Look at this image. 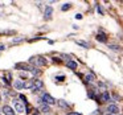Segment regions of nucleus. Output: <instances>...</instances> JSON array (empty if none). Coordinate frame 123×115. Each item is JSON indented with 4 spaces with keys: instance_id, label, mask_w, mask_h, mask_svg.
<instances>
[{
    "instance_id": "obj_11",
    "label": "nucleus",
    "mask_w": 123,
    "mask_h": 115,
    "mask_svg": "<svg viewBox=\"0 0 123 115\" xmlns=\"http://www.w3.org/2000/svg\"><path fill=\"white\" fill-rule=\"evenodd\" d=\"M13 86H15L16 90H21V89H24V82H23L21 79H16L13 83Z\"/></svg>"
},
{
    "instance_id": "obj_20",
    "label": "nucleus",
    "mask_w": 123,
    "mask_h": 115,
    "mask_svg": "<svg viewBox=\"0 0 123 115\" xmlns=\"http://www.w3.org/2000/svg\"><path fill=\"white\" fill-rule=\"evenodd\" d=\"M109 48L111 49V50H119V46H118V45H110Z\"/></svg>"
},
{
    "instance_id": "obj_21",
    "label": "nucleus",
    "mask_w": 123,
    "mask_h": 115,
    "mask_svg": "<svg viewBox=\"0 0 123 115\" xmlns=\"http://www.w3.org/2000/svg\"><path fill=\"white\" fill-rule=\"evenodd\" d=\"M97 11H98V13H99V15H103V11H102L101 6H97Z\"/></svg>"
},
{
    "instance_id": "obj_6",
    "label": "nucleus",
    "mask_w": 123,
    "mask_h": 115,
    "mask_svg": "<svg viewBox=\"0 0 123 115\" xmlns=\"http://www.w3.org/2000/svg\"><path fill=\"white\" fill-rule=\"evenodd\" d=\"M52 15H53V8L50 6H46L45 12H44V19L45 20H50L52 19Z\"/></svg>"
},
{
    "instance_id": "obj_15",
    "label": "nucleus",
    "mask_w": 123,
    "mask_h": 115,
    "mask_svg": "<svg viewBox=\"0 0 123 115\" xmlns=\"http://www.w3.org/2000/svg\"><path fill=\"white\" fill-rule=\"evenodd\" d=\"M32 86H33V81H28V82H24V87L25 89H29V90H32Z\"/></svg>"
},
{
    "instance_id": "obj_4",
    "label": "nucleus",
    "mask_w": 123,
    "mask_h": 115,
    "mask_svg": "<svg viewBox=\"0 0 123 115\" xmlns=\"http://www.w3.org/2000/svg\"><path fill=\"white\" fill-rule=\"evenodd\" d=\"M33 86H32V91H37L40 90L41 87L44 86V82L41 79H37V78H33Z\"/></svg>"
},
{
    "instance_id": "obj_24",
    "label": "nucleus",
    "mask_w": 123,
    "mask_h": 115,
    "mask_svg": "<svg viewBox=\"0 0 123 115\" xmlns=\"http://www.w3.org/2000/svg\"><path fill=\"white\" fill-rule=\"evenodd\" d=\"M68 115H82V114H80V112H70V114H68Z\"/></svg>"
},
{
    "instance_id": "obj_18",
    "label": "nucleus",
    "mask_w": 123,
    "mask_h": 115,
    "mask_svg": "<svg viewBox=\"0 0 123 115\" xmlns=\"http://www.w3.org/2000/svg\"><path fill=\"white\" fill-rule=\"evenodd\" d=\"M77 44L81 45V46H83V48H89V44L85 42V41H77Z\"/></svg>"
},
{
    "instance_id": "obj_5",
    "label": "nucleus",
    "mask_w": 123,
    "mask_h": 115,
    "mask_svg": "<svg viewBox=\"0 0 123 115\" xmlns=\"http://www.w3.org/2000/svg\"><path fill=\"white\" fill-rule=\"evenodd\" d=\"M107 112H109L110 115H117V114H119V107H118L117 104H110V106L107 107Z\"/></svg>"
},
{
    "instance_id": "obj_22",
    "label": "nucleus",
    "mask_w": 123,
    "mask_h": 115,
    "mask_svg": "<svg viewBox=\"0 0 123 115\" xmlns=\"http://www.w3.org/2000/svg\"><path fill=\"white\" fill-rule=\"evenodd\" d=\"M23 41V38H15L13 40V44H17V42H21Z\"/></svg>"
},
{
    "instance_id": "obj_2",
    "label": "nucleus",
    "mask_w": 123,
    "mask_h": 115,
    "mask_svg": "<svg viewBox=\"0 0 123 115\" xmlns=\"http://www.w3.org/2000/svg\"><path fill=\"white\" fill-rule=\"evenodd\" d=\"M36 66H32V65H28V64H24V62H20V64H16V69L19 70H27V72H33Z\"/></svg>"
},
{
    "instance_id": "obj_14",
    "label": "nucleus",
    "mask_w": 123,
    "mask_h": 115,
    "mask_svg": "<svg viewBox=\"0 0 123 115\" xmlns=\"http://www.w3.org/2000/svg\"><path fill=\"white\" fill-rule=\"evenodd\" d=\"M94 79H95V75L91 74V73H90V74H86L85 75V81H86V82H93Z\"/></svg>"
},
{
    "instance_id": "obj_1",
    "label": "nucleus",
    "mask_w": 123,
    "mask_h": 115,
    "mask_svg": "<svg viewBox=\"0 0 123 115\" xmlns=\"http://www.w3.org/2000/svg\"><path fill=\"white\" fill-rule=\"evenodd\" d=\"M29 64H33L36 66H45L46 65V60L41 56H35L29 58Z\"/></svg>"
},
{
    "instance_id": "obj_25",
    "label": "nucleus",
    "mask_w": 123,
    "mask_h": 115,
    "mask_svg": "<svg viewBox=\"0 0 123 115\" xmlns=\"http://www.w3.org/2000/svg\"><path fill=\"white\" fill-rule=\"evenodd\" d=\"M4 49H6V46H4V45H0V50H4Z\"/></svg>"
},
{
    "instance_id": "obj_3",
    "label": "nucleus",
    "mask_w": 123,
    "mask_h": 115,
    "mask_svg": "<svg viewBox=\"0 0 123 115\" xmlns=\"http://www.w3.org/2000/svg\"><path fill=\"white\" fill-rule=\"evenodd\" d=\"M41 102H44V103H46V104H54V103H56L54 98L50 95V94H48V93H45V94L43 95V98H41Z\"/></svg>"
},
{
    "instance_id": "obj_23",
    "label": "nucleus",
    "mask_w": 123,
    "mask_h": 115,
    "mask_svg": "<svg viewBox=\"0 0 123 115\" xmlns=\"http://www.w3.org/2000/svg\"><path fill=\"white\" fill-rule=\"evenodd\" d=\"M75 19H78V20L82 19V15H81V13H77V15H75Z\"/></svg>"
},
{
    "instance_id": "obj_19",
    "label": "nucleus",
    "mask_w": 123,
    "mask_h": 115,
    "mask_svg": "<svg viewBox=\"0 0 123 115\" xmlns=\"http://www.w3.org/2000/svg\"><path fill=\"white\" fill-rule=\"evenodd\" d=\"M56 79L58 81V82H62V81L65 79V75H57V77H56Z\"/></svg>"
},
{
    "instance_id": "obj_10",
    "label": "nucleus",
    "mask_w": 123,
    "mask_h": 115,
    "mask_svg": "<svg viewBox=\"0 0 123 115\" xmlns=\"http://www.w3.org/2000/svg\"><path fill=\"white\" fill-rule=\"evenodd\" d=\"M99 101L101 102H109L110 101V94L107 93V91H103V93L101 94V97H99Z\"/></svg>"
},
{
    "instance_id": "obj_16",
    "label": "nucleus",
    "mask_w": 123,
    "mask_h": 115,
    "mask_svg": "<svg viewBox=\"0 0 123 115\" xmlns=\"http://www.w3.org/2000/svg\"><path fill=\"white\" fill-rule=\"evenodd\" d=\"M58 104H60V107H62V109H69V104H68L65 101H58Z\"/></svg>"
},
{
    "instance_id": "obj_27",
    "label": "nucleus",
    "mask_w": 123,
    "mask_h": 115,
    "mask_svg": "<svg viewBox=\"0 0 123 115\" xmlns=\"http://www.w3.org/2000/svg\"><path fill=\"white\" fill-rule=\"evenodd\" d=\"M106 115H110V114H106Z\"/></svg>"
},
{
    "instance_id": "obj_17",
    "label": "nucleus",
    "mask_w": 123,
    "mask_h": 115,
    "mask_svg": "<svg viewBox=\"0 0 123 115\" xmlns=\"http://www.w3.org/2000/svg\"><path fill=\"white\" fill-rule=\"evenodd\" d=\"M70 7H72V4L66 3V4H64V6L61 7V9H62V11H68V9H70Z\"/></svg>"
},
{
    "instance_id": "obj_13",
    "label": "nucleus",
    "mask_w": 123,
    "mask_h": 115,
    "mask_svg": "<svg viewBox=\"0 0 123 115\" xmlns=\"http://www.w3.org/2000/svg\"><path fill=\"white\" fill-rule=\"evenodd\" d=\"M95 38H97V41H99V42H106L107 41V37H106L105 33H98Z\"/></svg>"
},
{
    "instance_id": "obj_12",
    "label": "nucleus",
    "mask_w": 123,
    "mask_h": 115,
    "mask_svg": "<svg viewBox=\"0 0 123 115\" xmlns=\"http://www.w3.org/2000/svg\"><path fill=\"white\" fill-rule=\"evenodd\" d=\"M66 66L72 70H75L77 69V62L73 61V60H69V61H66Z\"/></svg>"
},
{
    "instance_id": "obj_7",
    "label": "nucleus",
    "mask_w": 123,
    "mask_h": 115,
    "mask_svg": "<svg viewBox=\"0 0 123 115\" xmlns=\"http://www.w3.org/2000/svg\"><path fill=\"white\" fill-rule=\"evenodd\" d=\"M13 103H15V109H16L17 112H24L25 111V106H24V103H23V102H19V101H16V99H15Z\"/></svg>"
},
{
    "instance_id": "obj_8",
    "label": "nucleus",
    "mask_w": 123,
    "mask_h": 115,
    "mask_svg": "<svg viewBox=\"0 0 123 115\" xmlns=\"http://www.w3.org/2000/svg\"><path fill=\"white\" fill-rule=\"evenodd\" d=\"M38 111H41V112H49L50 111V107H49V104H46V103H44V102H41L40 101V106H38Z\"/></svg>"
},
{
    "instance_id": "obj_26",
    "label": "nucleus",
    "mask_w": 123,
    "mask_h": 115,
    "mask_svg": "<svg viewBox=\"0 0 123 115\" xmlns=\"http://www.w3.org/2000/svg\"><path fill=\"white\" fill-rule=\"evenodd\" d=\"M32 115H38V114H37V111H35V112H33Z\"/></svg>"
},
{
    "instance_id": "obj_9",
    "label": "nucleus",
    "mask_w": 123,
    "mask_h": 115,
    "mask_svg": "<svg viewBox=\"0 0 123 115\" xmlns=\"http://www.w3.org/2000/svg\"><path fill=\"white\" fill-rule=\"evenodd\" d=\"M3 112H4V115H16L13 111V109H12L11 106H8V104H6V106L3 107Z\"/></svg>"
}]
</instances>
